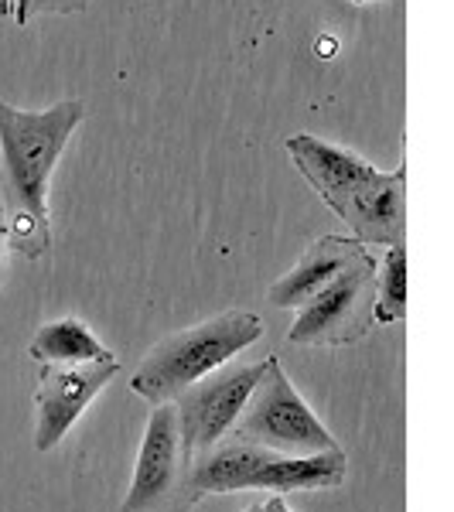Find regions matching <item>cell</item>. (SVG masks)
Instances as JSON below:
<instances>
[{"label": "cell", "instance_id": "1", "mask_svg": "<svg viewBox=\"0 0 454 512\" xmlns=\"http://www.w3.org/2000/svg\"><path fill=\"white\" fill-rule=\"evenodd\" d=\"M86 117L79 99H62L45 110L0 103V209L7 250L41 260L52 246L48 181L72 134Z\"/></svg>", "mask_w": 454, "mask_h": 512}, {"label": "cell", "instance_id": "2", "mask_svg": "<svg viewBox=\"0 0 454 512\" xmlns=\"http://www.w3.org/2000/svg\"><path fill=\"white\" fill-rule=\"evenodd\" d=\"M263 321L246 308L222 311L216 318H205L198 325L161 338L144 362L134 369L130 390L144 396L147 403H171L178 393L195 386L198 379L212 376L253 342H260Z\"/></svg>", "mask_w": 454, "mask_h": 512}, {"label": "cell", "instance_id": "3", "mask_svg": "<svg viewBox=\"0 0 454 512\" xmlns=\"http://www.w3.org/2000/svg\"><path fill=\"white\" fill-rule=\"evenodd\" d=\"M349 475L345 451L315 454V458H294L260 444H246L236 437H222L216 448L195 458L192 489L198 502L205 495H233V492H318L338 489Z\"/></svg>", "mask_w": 454, "mask_h": 512}, {"label": "cell", "instance_id": "4", "mask_svg": "<svg viewBox=\"0 0 454 512\" xmlns=\"http://www.w3.org/2000/svg\"><path fill=\"white\" fill-rule=\"evenodd\" d=\"M226 437L260 444V448L280 454H294V458H315V454L342 451L332 431L321 424L315 410L304 403V396L294 390V383L287 379L284 366L274 355H270V366L260 376L257 390L246 400L236 427Z\"/></svg>", "mask_w": 454, "mask_h": 512}, {"label": "cell", "instance_id": "5", "mask_svg": "<svg viewBox=\"0 0 454 512\" xmlns=\"http://www.w3.org/2000/svg\"><path fill=\"white\" fill-rule=\"evenodd\" d=\"M192 468L195 458L185 448L175 403H154L120 512H192L198 506Z\"/></svg>", "mask_w": 454, "mask_h": 512}, {"label": "cell", "instance_id": "6", "mask_svg": "<svg viewBox=\"0 0 454 512\" xmlns=\"http://www.w3.org/2000/svg\"><path fill=\"white\" fill-rule=\"evenodd\" d=\"M376 270L379 260L373 250L342 270L325 291L297 308L287 342L311 349H342L366 338L376 328Z\"/></svg>", "mask_w": 454, "mask_h": 512}, {"label": "cell", "instance_id": "7", "mask_svg": "<svg viewBox=\"0 0 454 512\" xmlns=\"http://www.w3.org/2000/svg\"><path fill=\"white\" fill-rule=\"evenodd\" d=\"M267 366H270V355L257 362L233 359L171 400L178 410L181 437H185V448L192 451V458L216 448L222 437L233 431L250 393L257 390L260 376L267 373Z\"/></svg>", "mask_w": 454, "mask_h": 512}, {"label": "cell", "instance_id": "8", "mask_svg": "<svg viewBox=\"0 0 454 512\" xmlns=\"http://www.w3.org/2000/svg\"><path fill=\"white\" fill-rule=\"evenodd\" d=\"M120 373V359L76 362V366H41L35 390V451L48 454L72 431L82 410Z\"/></svg>", "mask_w": 454, "mask_h": 512}, {"label": "cell", "instance_id": "9", "mask_svg": "<svg viewBox=\"0 0 454 512\" xmlns=\"http://www.w3.org/2000/svg\"><path fill=\"white\" fill-rule=\"evenodd\" d=\"M284 151L291 154L294 168L308 178V185L315 188L318 198L338 219L349 216L352 205L383 178V171L373 161H366L362 154L349 151V147H338L332 140H321L315 134L284 137Z\"/></svg>", "mask_w": 454, "mask_h": 512}, {"label": "cell", "instance_id": "10", "mask_svg": "<svg viewBox=\"0 0 454 512\" xmlns=\"http://www.w3.org/2000/svg\"><path fill=\"white\" fill-rule=\"evenodd\" d=\"M366 253H369V246L359 243L356 236H321V239H315V243L304 250L301 260H297L294 267L267 291L270 304H274V308H287V311L304 308L311 297L325 291V287L332 284L342 270H349L352 263L362 260Z\"/></svg>", "mask_w": 454, "mask_h": 512}, {"label": "cell", "instance_id": "11", "mask_svg": "<svg viewBox=\"0 0 454 512\" xmlns=\"http://www.w3.org/2000/svg\"><path fill=\"white\" fill-rule=\"evenodd\" d=\"M342 222L366 246H400L407 236V168L383 171Z\"/></svg>", "mask_w": 454, "mask_h": 512}, {"label": "cell", "instance_id": "12", "mask_svg": "<svg viewBox=\"0 0 454 512\" xmlns=\"http://www.w3.org/2000/svg\"><path fill=\"white\" fill-rule=\"evenodd\" d=\"M28 355L38 366H76V362H103L117 359L103 342L93 335V328L79 318H55L45 321L28 342Z\"/></svg>", "mask_w": 454, "mask_h": 512}, {"label": "cell", "instance_id": "13", "mask_svg": "<svg viewBox=\"0 0 454 512\" xmlns=\"http://www.w3.org/2000/svg\"><path fill=\"white\" fill-rule=\"evenodd\" d=\"M407 318V246H386L376 270V325Z\"/></svg>", "mask_w": 454, "mask_h": 512}, {"label": "cell", "instance_id": "14", "mask_svg": "<svg viewBox=\"0 0 454 512\" xmlns=\"http://www.w3.org/2000/svg\"><path fill=\"white\" fill-rule=\"evenodd\" d=\"M89 7V0H28L24 7V18L21 24L45 18V14H55V18H69V14H82Z\"/></svg>", "mask_w": 454, "mask_h": 512}, {"label": "cell", "instance_id": "15", "mask_svg": "<svg viewBox=\"0 0 454 512\" xmlns=\"http://www.w3.org/2000/svg\"><path fill=\"white\" fill-rule=\"evenodd\" d=\"M24 7H28V0H0V18H4V21H14V24H21V18H24Z\"/></svg>", "mask_w": 454, "mask_h": 512}, {"label": "cell", "instance_id": "16", "mask_svg": "<svg viewBox=\"0 0 454 512\" xmlns=\"http://www.w3.org/2000/svg\"><path fill=\"white\" fill-rule=\"evenodd\" d=\"M243 512H291V509H287V502L280 499V495H270V499L253 502V506H250V509H243Z\"/></svg>", "mask_w": 454, "mask_h": 512}, {"label": "cell", "instance_id": "17", "mask_svg": "<svg viewBox=\"0 0 454 512\" xmlns=\"http://www.w3.org/2000/svg\"><path fill=\"white\" fill-rule=\"evenodd\" d=\"M4 250H7V226H4V209H0V260H4Z\"/></svg>", "mask_w": 454, "mask_h": 512}, {"label": "cell", "instance_id": "18", "mask_svg": "<svg viewBox=\"0 0 454 512\" xmlns=\"http://www.w3.org/2000/svg\"><path fill=\"white\" fill-rule=\"evenodd\" d=\"M349 4H373V0H349Z\"/></svg>", "mask_w": 454, "mask_h": 512}]
</instances>
